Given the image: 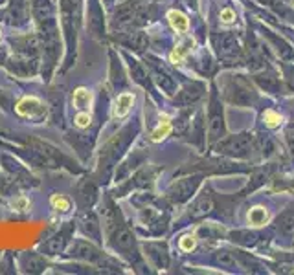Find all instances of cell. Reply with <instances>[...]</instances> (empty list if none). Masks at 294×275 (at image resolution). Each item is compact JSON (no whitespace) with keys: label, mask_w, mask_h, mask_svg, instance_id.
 Returning <instances> with one entry per match:
<instances>
[{"label":"cell","mask_w":294,"mask_h":275,"mask_svg":"<svg viewBox=\"0 0 294 275\" xmlns=\"http://www.w3.org/2000/svg\"><path fill=\"white\" fill-rule=\"evenodd\" d=\"M279 230L283 233H292L294 231V216L290 215H285L281 220H279Z\"/></svg>","instance_id":"obj_13"},{"label":"cell","mask_w":294,"mask_h":275,"mask_svg":"<svg viewBox=\"0 0 294 275\" xmlns=\"http://www.w3.org/2000/svg\"><path fill=\"white\" fill-rule=\"evenodd\" d=\"M219 262H220V264H228V266H232V264H234V262H235V260L232 259L230 253H226V251H225V253H220V255H219Z\"/></svg>","instance_id":"obj_17"},{"label":"cell","mask_w":294,"mask_h":275,"mask_svg":"<svg viewBox=\"0 0 294 275\" xmlns=\"http://www.w3.org/2000/svg\"><path fill=\"white\" fill-rule=\"evenodd\" d=\"M11 206L17 209V211H26L28 209V206H29V200L26 197H19L17 200H13V204Z\"/></svg>","instance_id":"obj_15"},{"label":"cell","mask_w":294,"mask_h":275,"mask_svg":"<svg viewBox=\"0 0 294 275\" xmlns=\"http://www.w3.org/2000/svg\"><path fill=\"white\" fill-rule=\"evenodd\" d=\"M186 46L180 44V46H176L175 50L171 52V55H169V59H171V63H182L184 61V57H186Z\"/></svg>","instance_id":"obj_12"},{"label":"cell","mask_w":294,"mask_h":275,"mask_svg":"<svg viewBox=\"0 0 294 275\" xmlns=\"http://www.w3.org/2000/svg\"><path fill=\"white\" fill-rule=\"evenodd\" d=\"M220 20L226 22V24H230V22H234L235 20V13L232 10H223L220 11Z\"/></svg>","instance_id":"obj_16"},{"label":"cell","mask_w":294,"mask_h":275,"mask_svg":"<svg viewBox=\"0 0 294 275\" xmlns=\"http://www.w3.org/2000/svg\"><path fill=\"white\" fill-rule=\"evenodd\" d=\"M50 204H52L55 209H59V211H68L70 209V200L66 197H63V195H52Z\"/></svg>","instance_id":"obj_8"},{"label":"cell","mask_w":294,"mask_h":275,"mask_svg":"<svg viewBox=\"0 0 294 275\" xmlns=\"http://www.w3.org/2000/svg\"><path fill=\"white\" fill-rule=\"evenodd\" d=\"M132 103H134V96L131 92H123L120 94L114 101V108H113V116L114 118H125L131 110Z\"/></svg>","instance_id":"obj_3"},{"label":"cell","mask_w":294,"mask_h":275,"mask_svg":"<svg viewBox=\"0 0 294 275\" xmlns=\"http://www.w3.org/2000/svg\"><path fill=\"white\" fill-rule=\"evenodd\" d=\"M167 20H169V24H171V28L176 31V33H186L188 30H190V20L186 19V15L184 13H180V11H169L167 13Z\"/></svg>","instance_id":"obj_5"},{"label":"cell","mask_w":294,"mask_h":275,"mask_svg":"<svg viewBox=\"0 0 294 275\" xmlns=\"http://www.w3.org/2000/svg\"><path fill=\"white\" fill-rule=\"evenodd\" d=\"M289 143H290V149L294 153V132H289Z\"/></svg>","instance_id":"obj_18"},{"label":"cell","mask_w":294,"mask_h":275,"mask_svg":"<svg viewBox=\"0 0 294 275\" xmlns=\"http://www.w3.org/2000/svg\"><path fill=\"white\" fill-rule=\"evenodd\" d=\"M267 220H269V213H267V209H265V207L255 206V207H252V209L248 211V222L252 224V226L260 227V226H263Z\"/></svg>","instance_id":"obj_7"},{"label":"cell","mask_w":294,"mask_h":275,"mask_svg":"<svg viewBox=\"0 0 294 275\" xmlns=\"http://www.w3.org/2000/svg\"><path fill=\"white\" fill-rule=\"evenodd\" d=\"M15 110L19 116L22 118H28V119H33V121H44L46 119V105L41 101L39 98H33V96H26L19 101V103L15 105Z\"/></svg>","instance_id":"obj_1"},{"label":"cell","mask_w":294,"mask_h":275,"mask_svg":"<svg viewBox=\"0 0 294 275\" xmlns=\"http://www.w3.org/2000/svg\"><path fill=\"white\" fill-rule=\"evenodd\" d=\"M197 246V239L193 235H186L180 239V250L182 251H193Z\"/></svg>","instance_id":"obj_11"},{"label":"cell","mask_w":294,"mask_h":275,"mask_svg":"<svg viewBox=\"0 0 294 275\" xmlns=\"http://www.w3.org/2000/svg\"><path fill=\"white\" fill-rule=\"evenodd\" d=\"M169 132H171V119L167 118V116H160L158 127L151 132V140L153 142H160V140H164Z\"/></svg>","instance_id":"obj_6"},{"label":"cell","mask_w":294,"mask_h":275,"mask_svg":"<svg viewBox=\"0 0 294 275\" xmlns=\"http://www.w3.org/2000/svg\"><path fill=\"white\" fill-rule=\"evenodd\" d=\"M197 211H195V216H201V215H206L208 211H211V200L210 198H202L199 204H197L195 207Z\"/></svg>","instance_id":"obj_14"},{"label":"cell","mask_w":294,"mask_h":275,"mask_svg":"<svg viewBox=\"0 0 294 275\" xmlns=\"http://www.w3.org/2000/svg\"><path fill=\"white\" fill-rule=\"evenodd\" d=\"M92 101H94V96L92 92L88 88H85V86H79V88L74 90V96H72V103L76 108H79V110H90V107H92Z\"/></svg>","instance_id":"obj_4"},{"label":"cell","mask_w":294,"mask_h":275,"mask_svg":"<svg viewBox=\"0 0 294 275\" xmlns=\"http://www.w3.org/2000/svg\"><path fill=\"white\" fill-rule=\"evenodd\" d=\"M250 143H252L250 134H239V136H232L223 143H219L217 151L225 154H245L248 151Z\"/></svg>","instance_id":"obj_2"},{"label":"cell","mask_w":294,"mask_h":275,"mask_svg":"<svg viewBox=\"0 0 294 275\" xmlns=\"http://www.w3.org/2000/svg\"><path fill=\"white\" fill-rule=\"evenodd\" d=\"M263 118H265V123H267V127H270V128L278 127L279 123H281V118H279V114H276L274 110H267Z\"/></svg>","instance_id":"obj_10"},{"label":"cell","mask_w":294,"mask_h":275,"mask_svg":"<svg viewBox=\"0 0 294 275\" xmlns=\"http://www.w3.org/2000/svg\"><path fill=\"white\" fill-rule=\"evenodd\" d=\"M74 123H76V127L79 128H87L90 123H92V116H90V112H87V110H81V112L74 118Z\"/></svg>","instance_id":"obj_9"}]
</instances>
